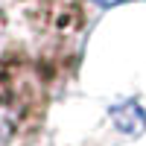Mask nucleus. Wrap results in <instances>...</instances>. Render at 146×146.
Here are the masks:
<instances>
[{"label":"nucleus","instance_id":"f257e3e1","mask_svg":"<svg viewBox=\"0 0 146 146\" xmlns=\"http://www.w3.org/2000/svg\"><path fill=\"white\" fill-rule=\"evenodd\" d=\"M111 120L117 123V129L123 131V135L137 137V135L146 131V114H143V108L135 100H126V102L111 105Z\"/></svg>","mask_w":146,"mask_h":146},{"label":"nucleus","instance_id":"f03ea898","mask_svg":"<svg viewBox=\"0 0 146 146\" xmlns=\"http://www.w3.org/2000/svg\"><path fill=\"white\" fill-rule=\"evenodd\" d=\"M96 3H102V6H111V3H117V0H96Z\"/></svg>","mask_w":146,"mask_h":146}]
</instances>
